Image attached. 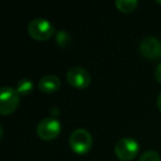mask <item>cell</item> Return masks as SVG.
I'll return each instance as SVG.
<instances>
[{"label":"cell","mask_w":161,"mask_h":161,"mask_svg":"<svg viewBox=\"0 0 161 161\" xmlns=\"http://www.w3.org/2000/svg\"><path fill=\"white\" fill-rule=\"evenodd\" d=\"M139 161H161L160 154L154 150H147L141 154Z\"/></svg>","instance_id":"cell-11"},{"label":"cell","mask_w":161,"mask_h":161,"mask_svg":"<svg viewBox=\"0 0 161 161\" xmlns=\"http://www.w3.org/2000/svg\"><path fill=\"white\" fill-rule=\"evenodd\" d=\"M20 103V94L10 86H3L0 93V113L10 115L18 108Z\"/></svg>","instance_id":"cell-2"},{"label":"cell","mask_w":161,"mask_h":161,"mask_svg":"<svg viewBox=\"0 0 161 161\" xmlns=\"http://www.w3.org/2000/svg\"><path fill=\"white\" fill-rule=\"evenodd\" d=\"M61 86V80L58 76L55 75H45L39 80L38 87L41 92L51 94L54 93L60 88Z\"/></svg>","instance_id":"cell-8"},{"label":"cell","mask_w":161,"mask_h":161,"mask_svg":"<svg viewBox=\"0 0 161 161\" xmlns=\"http://www.w3.org/2000/svg\"><path fill=\"white\" fill-rule=\"evenodd\" d=\"M115 154L119 160L129 161L132 160L139 152V145L132 138H123L117 141L115 145Z\"/></svg>","instance_id":"cell-5"},{"label":"cell","mask_w":161,"mask_h":161,"mask_svg":"<svg viewBox=\"0 0 161 161\" xmlns=\"http://www.w3.org/2000/svg\"><path fill=\"white\" fill-rule=\"evenodd\" d=\"M157 105H158L159 110H160V112H161V93H160V94H159L158 99H157Z\"/></svg>","instance_id":"cell-14"},{"label":"cell","mask_w":161,"mask_h":161,"mask_svg":"<svg viewBox=\"0 0 161 161\" xmlns=\"http://www.w3.org/2000/svg\"><path fill=\"white\" fill-rule=\"evenodd\" d=\"M56 42L60 47H66L71 42V36L65 31H60L56 36Z\"/></svg>","instance_id":"cell-12"},{"label":"cell","mask_w":161,"mask_h":161,"mask_svg":"<svg viewBox=\"0 0 161 161\" xmlns=\"http://www.w3.org/2000/svg\"><path fill=\"white\" fill-rule=\"evenodd\" d=\"M140 53L148 60H157L161 56V41L154 36H146L140 42Z\"/></svg>","instance_id":"cell-7"},{"label":"cell","mask_w":161,"mask_h":161,"mask_svg":"<svg viewBox=\"0 0 161 161\" xmlns=\"http://www.w3.org/2000/svg\"><path fill=\"white\" fill-rule=\"evenodd\" d=\"M61 129H62V126L58 119L54 117H47L39 123L36 132L42 140L50 141L55 139L60 135Z\"/></svg>","instance_id":"cell-4"},{"label":"cell","mask_w":161,"mask_h":161,"mask_svg":"<svg viewBox=\"0 0 161 161\" xmlns=\"http://www.w3.org/2000/svg\"><path fill=\"white\" fill-rule=\"evenodd\" d=\"M17 92L20 95H29L33 90V83L29 78H22L17 83Z\"/></svg>","instance_id":"cell-10"},{"label":"cell","mask_w":161,"mask_h":161,"mask_svg":"<svg viewBox=\"0 0 161 161\" xmlns=\"http://www.w3.org/2000/svg\"><path fill=\"white\" fill-rule=\"evenodd\" d=\"M66 80L73 87L83 90L90 85L91 75L83 67L73 66L67 71Z\"/></svg>","instance_id":"cell-6"},{"label":"cell","mask_w":161,"mask_h":161,"mask_svg":"<svg viewBox=\"0 0 161 161\" xmlns=\"http://www.w3.org/2000/svg\"><path fill=\"white\" fill-rule=\"evenodd\" d=\"M156 78L159 83H161V63L157 66V69H156Z\"/></svg>","instance_id":"cell-13"},{"label":"cell","mask_w":161,"mask_h":161,"mask_svg":"<svg viewBox=\"0 0 161 161\" xmlns=\"http://www.w3.org/2000/svg\"><path fill=\"white\" fill-rule=\"evenodd\" d=\"M157 3H161V1H157Z\"/></svg>","instance_id":"cell-15"},{"label":"cell","mask_w":161,"mask_h":161,"mask_svg":"<svg viewBox=\"0 0 161 161\" xmlns=\"http://www.w3.org/2000/svg\"><path fill=\"white\" fill-rule=\"evenodd\" d=\"M93 145V138L87 130L78 128L72 132L69 137V147L75 153L85 154L91 150Z\"/></svg>","instance_id":"cell-1"},{"label":"cell","mask_w":161,"mask_h":161,"mask_svg":"<svg viewBox=\"0 0 161 161\" xmlns=\"http://www.w3.org/2000/svg\"><path fill=\"white\" fill-rule=\"evenodd\" d=\"M115 5L119 11L124 12V14H129L137 8L138 1L137 0H116Z\"/></svg>","instance_id":"cell-9"},{"label":"cell","mask_w":161,"mask_h":161,"mask_svg":"<svg viewBox=\"0 0 161 161\" xmlns=\"http://www.w3.org/2000/svg\"><path fill=\"white\" fill-rule=\"evenodd\" d=\"M28 32L31 38L38 41H44L54 34V25L45 19L36 18L29 23Z\"/></svg>","instance_id":"cell-3"}]
</instances>
